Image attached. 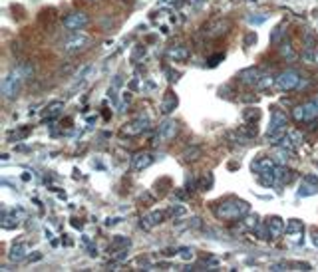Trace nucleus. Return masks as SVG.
<instances>
[{"label":"nucleus","mask_w":318,"mask_h":272,"mask_svg":"<svg viewBox=\"0 0 318 272\" xmlns=\"http://www.w3.org/2000/svg\"><path fill=\"white\" fill-rule=\"evenodd\" d=\"M213 212L219 216V219H225V221H235V219H243V216L249 212V203L243 201V199H235V197H229L221 203H217L213 207Z\"/></svg>","instance_id":"1"},{"label":"nucleus","mask_w":318,"mask_h":272,"mask_svg":"<svg viewBox=\"0 0 318 272\" xmlns=\"http://www.w3.org/2000/svg\"><path fill=\"white\" fill-rule=\"evenodd\" d=\"M34 74L32 68H16V70H10L4 78H2V84H0V91H2L4 99H12L18 95L20 88H22V82L26 80V76Z\"/></svg>","instance_id":"2"},{"label":"nucleus","mask_w":318,"mask_h":272,"mask_svg":"<svg viewBox=\"0 0 318 272\" xmlns=\"http://www.w3.org/2000/svg\"><path fill=\"white\" fill-rule=\"evenodd\" d=\"M286 114L283 110H273L271 114V123H269V129H267V135H264V139H267L269 143H277L285 137V131H286Z\"/></svg>","instance_id":"3"},{"label":"nucleus","mask_w":318,"mask_h":272,"mask_svg":"<svg viewBox=\"0 0 318 272\" xmlns=\"http://www.w3.org/2000/svg\"><path fill=\"white\" fill-rule=\"evenodd\" d=\"M90 46V36L82 34V32H74L72 36H68L64 42H62V50L66 54H76V52H82Z\"/></svg>","instance_id":"4"},{"label":"nucleus","mask_w":318,"mask_h":272,"mask_svg":"<svg viewBox=\"0 0 318 272\" xmlns=\"http://www.w3.org/2000/svg\"><path fill=\"white\" fill-rule=\"evenodd\" d=\"M298 84H300V74L296 70H286V72L279 74V78L275 82V88L279 91H290V90L298 88Z\"/></svg>","instance_id":"5"},{"label":"nucleus","mask_w":318,"mask_h":272,"mask_svg":"<svg viewBox=\"0 0 318 272\" xmlns=\"http://www.w3.org/2000/svg\"><path fill=\"white\" fill-rule=\"evenodd\" d=\"M227 30H229V20L215 18V20L207 22V24L203 26V30H201V32H203L207 38H219V36H223Z\"/></svg>","instance_id":"6"},{"label":"nucleus","mask_w":318,"mask_h":272,"mask_svg":"<svg viewBox=\"0 0 318 272\" xmlns=\"http://www.w3.org/2000/svg\"><path fill=\"white\" fill-rule=\"evenodd\" d=\"M88 22H90L88 14H84V12H70L64 18V28L70 30V32H80V30H84L88 26Z\"/></svg>","instance_id":"7"},{"label":"nucleus","mask_w":318,"mask_h":272,"mask_svg":"<svg viewBox=\"0 0 318 272\" xmlns=\"http://www.w3.org/2000/svg\"><path fill=\"white\" fill-rule=\"evenodd\" d=\"M175 135H177V121L167 120V121H163L161 125H159L157 135H155V143H167V141H171Z\"/></svg>","instance_id":"8"},{"label":"nucleus","mask_w":318,"mask_h":272,"mask_svg":"<svg viewBox=\"0 0 318 272\" xmlns=\"http://www.w3.org/2000/svg\"><path fill=\"white\" fill-rule=\"evenodd\" d=\"M147 127H149V118L143 116V114H139L137 118H133V120L124 127V131H126L127 135H139V133L147 131Z\"/></svg>","instance_id":"9"},{"label":"nucleus","mask_w":318,"mask_h":272,"mask_svg":"<svg viewBox=\"0 0 318 272\" xmlns=\"http://www.w3.org/2000/svg\"><path fill=\"white\" fill-rule=\"evenodd\" d=\"M316 114H318V107H316L314 101L304 103V105H298V107H294V112H292V116H294L296 121H310Z\"/></svg>","instance_id":"10"},{"label":"nucleus","mask_w":318,"mask_h":272,"mask_svg":"<svg viewBox=\"0 0 318 272\" xmlns=\"http://www.w3.org/2000/svg\"><path fill=\"white\" fill-rule=\"evenodd\" d=\"M316 193H318V177L316 175H306L300 181L298 197H310V195H316Z\"/></svg>","instance_id":"11"},{"label":"nucleus","mask_w":318,"mask_h":272,"mask_svg":"<svg viewBox=\"0 0 318 272\" xmlns=\"http://www.w3.org/2000/svg\"><path fill=\"white\" fill-rule=\"evenodd\" d=\"M316 44H318V40H316L314 32L306 30L304 32V54H302V60H306V62L314 60V48H316Z\"/></svg>","instance_id":"12"},{"label":"nucleus","mask_w":318,"mask_h":272,"mask_svg":"<svg viewBox=\"0 0 318 272\" xmlns=\"http://www.w3.org/2000/svg\"><path fill=\"white\" fill-rule=\"evenodd\" d=\"M167 214H169V212L153 211V212H149L147 216H143V219H141V227H143V229H153V227H157V225H161Z\"/></svg>","instance_id":"13"},{"label":"nucleus","mask_w":318,"mask_h":272,"mask_svg":"<svg viewBox=\"0 0 318 272\" xmlns=\"http://www.w3.org/2000/svg\"><path fill=\"white\" fill-rule=\"evenodd\" d=\"M285 227L286 225L283 223L281 216H271V219L267 221V231H269V237H273V239L281 237L285 233Z\"/></svg>","instance_id":"14"},{"label":"nucleus","mask_w":318,"mask_h":272,"mask_svg":"<svg viewBox=\"0 0 318 272\" xmlns=\"http://www.w3.org/2000/svg\"><path fill=\"white\" fill-rule=\"evenodd\" d=\"M62 112H64V101H52V103L46 107V110H44L42 118H44L46 121H52V120H56Z\"/></svg>","instance_id":"15"},{"label":"nucleus","mask_w":318,"mask_h":272,"mask_svg":"<svg viewBox=\"0 0 318 272\" xmlns=\"http://www.w3.org/2000/svg\"><path fill=\"white\" fill-rule=\"evenodd\" d=\"M167 56H169L171 60H175V62H183V60H187V58L191 56V52H189V48H185V46H171V48L167 50Z\"/></svg>","instance_id":"16"},{"label":"nucleus","mask_w":318,"mask_h":272,"mask_svg":"<svg viewBox=\"0 0 318 272\" xmlns=\"http://www.w3.org/2000/svg\"><path fill=\"white\" fill-rule=\"evenodd\" d=\"M260 76H262V74H260L256 68H249V70H243L239 78H241V82L247 84V86H256L258 80H260Z\"/></svg>","instance_id":"17"},{"label":"nucleus","mask_w":318,"mask_h":272,"mask_svg":"<svg viewBox=\"0 0 318 272\" xmlns=\"http://www.w3.org/2000/svg\"><path fill=\"white\" fill-rule=\"evenodd\" d=\"M151 163H153V157H151L149 153H137V155L133 157V161H131V165H133L135 171H141V169L149 167Z\"/></svg>","instance_id":"18"},{"label":"nucleus","mask_w":318,"mask_h":272,"mask_svg":"<svg viewBox=\"0 0 318 272\" xmlns=\"http://www.w3.org/2000/svg\"><path fill=\"white\" fill-rule=\"evenodd\" d=\"M302 229H304V225H302V221H298V219H290V221L286 223V227H285V231H286V235H288L290 239H298V237L302 235Z\"/></svg>","instance_id":"19"},{"label":"nucleus","mask_w":318,"mask_h":272,"mask_svg":"<svg viewBox=\"0 0 318 272\" xmlns=\"http://www.w3.org/2000/svg\"><path fill=\"white\" fill-rule=\"evenodd\" d=\"M275 82H277V78H273V76H269V74H262L260 80H258V84H256V88H258L260 91H267V90H271V88L275 86Z\"/></svg>","instance_id":"20"},{"label":"nucleus","mask_w":318,"mask_h":272,"mask_svg":"<svg viewBox=\"0 0 318 272\" xmlns=\"http://www.w3.org/2000/svg\"><path fill=\"white\" fill-rule=\"evenodd\" d=\"M26 248H28V246H26L24 242H18L16 246H12V250H10V254H8L10 260H22V258L26 256Z\"/></svg>","instance_id":"21"},{"label":"nucleus","mask_w":318,"mask_h":272,"mask_svg":"<svg viewBox=\"0 0 318 272\" xmlns=\"http://www.w3.org/2000/svg\"><path fill=\"white\" fill-rule=\"evenodd\" d=\"M175 105H177V97L173 93H169L165 99H163V105H161V112L163 114H171L175 110Z\"/></svg>","instance_id":"22"},{"label":"nucleus","mask_w":318,"mask_h":272,"mask_svg":"<svg viewBox=\"0 0 318 272\" xmlns=\"http://www.w3.org/2000/svg\"><path fill=\"white\" fill-rule=\"evenodd\" d=\"M281 52H283V56H286L288 60H292V58H294V52L290 50V44H288V42H285V44H283V50H281Z\"/></svg>","instance_id":"23"},{"label":"nucleus","mask_w":318,"mask_h":272,"mask_svg":"<svg viewBox=\"0 0 318 272\" xmlns=\"http://www.w3.org/2000/svg\"><path fill=\"white\" fill-rule=\"evenodd\" d=\"M258 118H260V112H258V110H254V112H253V110H251V112H245V120H254V121H256Z\"/></svg>","instance_id":"24"},{"label":"nucleus","mask_w":318,"mask_h":272,"mask_svg":"<svg viewBox=\"0 0 318 272\" xmlns=\"http://www.w3.org/2000/svg\"><path fill=\"white\" fill-rule=\"evenodd\" d=\"M288 135H290V139H292L296 145H300V143H302V139H304V137L300 135V131H290Z\"/></svg>","instance_id":"25"},{"label":"nucleus","mask_w":318,"mask_h":272,"mask_svg":"<svg viewBox=\"0 0 318 272\" xmlns=\"http://www.w3.org/2000/svg\"><path fill=\"white\" fill-rule=\"evenodd\" d=\"M312 242L318 246V233H314V235H312Z\"/></svg>","instance_id":"26"},{"label":"nucleus","mask_w":318,"mask_h":272,"mask_svg":"<svg viewBox=\"0 0 318 272\" xmlns=\"http://www.w3.org/2000/svg\"><path fill=\"white\" fill-rule=\"evenodd\" d=\"M316 60H318V50H316Z\"/></svg>","instance_id":"27"}]
</instances>
